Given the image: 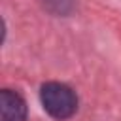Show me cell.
<instances>
[{
  "label": "cell",
  "mask_w": 121,
  "mask_h": 121,
  "mask_svg": "<svg viewBox=\"0 0 121 121\" xmlns=\"http://www.w3.org/2000/svg\"><path fill=\"white\" fill-rule=\"evenodd\" d=\"M26 104L19 93L11 89H2L0 93V121H25Z\"/></svg>",
  "instance_id": "obj_2"
},
{
  "label": "cell",
  "mask_w": 121,
  "mask_h": 121,
  "mask_svg": "<svg viewBox=\"0 0 121 121\" xmlns=\"http://www.w3.org/2000/svg\"><path fill=\"white\" fill-rule=\"evenodd\" d=\"M40 100H42L43 110L55 119H68L78 110L76 93L68 85L59 83V81H49V83L42 85Z\"/></svg>",
  "instance_id": "obj_1"
}]
</instances>
